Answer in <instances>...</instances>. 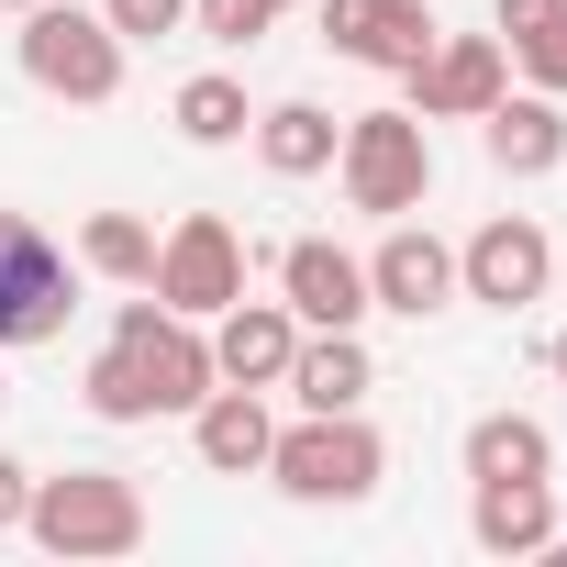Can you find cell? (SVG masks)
<instances>
[{"mask_svg": "<svg viewBox=\"0 0 567 567\" xmlns=\"http://www.w3.org/2000/svg\"><path fill=\"white\" fill-rule=\"evenodd\" d=\"M23 534H34L45 556H134V545H145V489H134L123 467H68V478H34Z\"/></svg>", "mask_w": 567, "mask_h": 567, "instance_id": "cell-1", "label": "cell"}, {"mask_svg": "<svg viewBox=\"0 0 567 567\" xmlns=\"http://www.w3.org/2000/svg\"><path fill=\"white\" fill-rule=\"evenodd\" d=\"M267 478L290 489V501H368L379 478H390V445H379V423L368 412H301V423H278V445H267Z\"/></svg>", "mask_w": 567, "mask_h": 567, "instance_id": "cell-2", "label": "cell"}, {"mask_svg": "<svg viewBox=\"0 0 567 567\" xmlns=\"http://www.w3.org/2000/svg\"><path fill=\"white\" fill-rule=\"evenodd\" d=\"M68 312H79V267L56 256V234L23 223V212H0V357L12 346H56Z\"/></svg>", "mask_w": 567, "mask_h": 567, "instance_id": "cell-3", "label": "cell"}, {"mask_svg": "<svg viewBox=\"0 0 567 567\" xmlns=\"http://www.w3.org/2000/svg\"><path fill=\"white\" fill-rule=\"evenodd\" d=\"M23 79L45 101H112L123 90V34L79 0H34L23 12Z\"/></svg>", "mask_w": 567, "mask_h": 567, "instance_id": "cell-4", "label": "cell"}, {"mask_svg": "<svg viewBox=\"0 0 567 567\" xmlns=\"http://www.w3.org/2000/svg\"><path fill=\"white\" fill-rule=\"evenodd\" d=\"M334 167H346V200H357V212H379V223L423 212V189H434L423 112H357V123H346V145H334Z\"/></svg>", "mask_w": 567, "mask_h": 567, "instance_id": "cell-5", "label": "cell"}, {"mask_svg": "<svg viewBox=\"0 0 567 567\" xmlns=\"http://www.w3.org/2000/svg\"><path fill=\"white\" fill-rule=\"evenodd\" d=\"M145 290H156L167 312L212 323V312L245 290V245H234V223H223V212H189V223L156 245V278H145Z\"/></svg>", "mask_w": 567, "mask_h": 567, "instance_id": "cell-6", "label": "cell"}, {"mask_svg": "<svg viewBox=\"0 0 567 567\" xmlns=\"http://www.w3.org/2000/svg\"><path fill=\"white\" fill-rule=\"evenodd\" d=\"M401 79H412V112L423 123H478L512 90V45L501 34H434L423 68H401Z\"/></svg>", "mask_w": 567, "mask_h": 567, "instance_id": "cell-7", "label": "cell"}, {"mask_svg": "<svg viewBox=\"0 0 567 567\" xmlns=\"http://www.w3.org/2000/svg\"><path fill=\"white\" fill-rule=\"evenodd\" d=\"M112 346H134V368H145L156 412H200V390H212V334H200L189 312H167V301H123Z\"/></svg>", "mask_w": 567, "mask_h": 567, "instance_id": "cell-8", "label": "cell"}, {"mask_svg": "<svg viewBox=\"0 0 567 567\" xmlns=\"http://www.w3.org/2000/svg\"><path fill=\"white\" fill-rule=\"evenodd\" d=\"M278 301L301 312V334H357L379 301H368V256L301 234V245H278Z\"/></svg>", "mask_w": 567, "mask_h": 567, "instance_id": "cell-9", "label": "cell"}, {"mask_svg": "<svg viewBox=\"0 0 567 567\" xmlns=\"http://www.w3.org/2000/svg\"><path fill=\"white\" fill-rule=\"evenodd\" d=\"M545 278H556V245H545V223H523V212H501V223H478V234L456 245V290H467V301L523 312V301H545Z\"/></svg>", "mask_w": 567, "mask_h": 567, "instance_id": "cell-10", "label": "cell"}, {"mask_svg": "<svg viewBox=\"0 0 567 567\" xmlns=\"http://www.w3.org/2000/svg\"><path fill=\"white\" fill-rule=\"evenodd\" d=\"M323 45L346 56V68H423V45H434V12L423 0H323Z\"/></svg>", "mask_w": 567, "mask_h": 567, "instance_id": "cell-11", "label": "cell"}, {"mask_svg": "<svg viewBox=\"0 0 567 567\" xmlns=\"http://www.w3.org/2000/svg\"><path fill=\"white\" fill-rule=\"evenodd\" d=\"M368 301H379V312H401V323L445 312V301H456V245H445V234H423V223H390V245L368 256Z\"/></svg>", "mask_w": 567, "mask_h": 567, "instance_id": "cell-12", "label": "cell"}, {"mask_svg": "<svg viewBox=\"0 0 567 567\" xmlns=\"http://www.w3.org/2000/svg\"><path fill=\"white\" fill-rule=\"evenodd\" d=\"M223 334H212V379H234V390H278V379H290V346H301V312L290 301H223L212 312Z\"/></svg>", "mask_w": 567, "mask_h": 567, "instance_id": "cell-13", "label": "cell"}, {"mask_svg": "<svg viewBox=\"0 0 567 567\" xmlns=\"http://www.w3.org/2000/svg\"><path fill=\"white\" fill-rule=\"evenodd\" d=\"M189 445H200V467H212V478H267V445H278L267 390L212 379V390H200V412H189Z\"/></svg>", "mask_w": 567, "mask_h": 567, "instance_id": "cell-14", "label": "cell"}, {"mask_svg": "<svg viewBox=\"0 0 567 567\" xmlns=\"http://www.w3.org/2000/svg\"><path fill=\"white\" fill-rule=\"evenodd\" d=\"M478 123H489V167H501V178H556V167H567V112H556V90H501Z\"/></svg>", "mask_w": 567, "mask_h": 567, "instance_id": "cell-15", "label": "cell"}, {"mask_svg": "<svg viewBox=\"0 0 567 567\" xmlns=\"http://www.w3.org/2000/svg\"><path fill=\"white\" fill-rule=\"evenodd\" d=\"M467 534H478V556H545V545L567 534V523H556V478H478Z\"/></svg>", "mask_w": 567, "mask_h": 567, "instance_id": "cell-16", "label": "cell"}, {"mask_svg": "<svg viewBox=\"0 0 567 567\" xmlns=\"http://www.w3.org/2000/svg\"><path fill=\"white\" fill-rule=\"evenodd\" d=\"M278 390H290L301 412H357V401L379 390V368H368V346H357V334H301V346H290V379H278Z\"/></svg>", "mask_w": 567, "mask_h": 567, "instance_id": "cell-17", "label": "cell"}, {"mask_svg": "<svg viewBox=\"0 0 567 567\" xmlns=\"http://www.w3.org/2000/svg\"><path fill=\"white\" fill-rule=\"evenodd\" d=\"M245 134H256L267 178H323V167H334V145H346V123H334L323 101H278V112H256Z\"/></svg>", "mask_w": 567, "mask_h": 567, "instance_id": "cell-18", "label": "cell"}, {"mask_svg": "<svg viewBox=\"0 0 567 567\" xmlns=\"http://www.w3.org/2000/svg\"><path fill=\"white\" fill-rule=\"evenodd\" d=\"M467 478H556V434L534 412H478L467 423Z\"/></svg>", "mask_w": 567, "mask_h": 567, "instance_id": "cell-19", "label": "cell"}, {"mask_svg": "<svg viewBox=\"0 0 567 567\" xmlns=\"http://www.w3.org/2000/svg\"><path fill=\"white\" fill-rule=\"evenodd\" d=\"M501 45H512V68L534 90L567 101V0H501Z\"/></svg>", "mask_w": 567, "mask_h": 567, "instance_id": "cell-20", "label": "cell"}, {"mask_svg": "<svg viewBox=\"0 0 567 567\" xmlns=\"http://www.w3.org/2000/svg\"><path fill=\"white\" fill-rule=\"evenodd\" d=\"M79 267L145 290V278H156V223H145V212H90V223H79Z\"/></svg>", "mask_w": 567, "mask_h": 567, "instance_id": "cell-21", "label": "cell"}, {"mask_svg": "<svg viewBox=\"0 0 567 567\" xmlns=\"http://www.w3.org/2000/svg\"><path fill=\"white\" fill-rule=\"evenodd\" d=\"M167 112H178V134H189V145H234V134L256 123V112H245V79H178V101H167Z\"/></svg>", "mask_w": 567, "mask_h": 567, "instance_id": "cell-22", "label": "cell"}, {"mask_svg": "<svg viewBox=\"0 0 567 567\" xmlns=\"http://www.w3.org/2000/svg\"><path fill=\"white\" fill-rule=\"evenodd\" d=\"M79 390H90V412H101V423H156V390H145V368H134V346H101Z\"/></svg>", "mask_w": 567, "mask_h": 567, "instance_id": "cell-23", "label": "cell"}, {"mask_svg": "<svg viewBox=\"0 0 567 567\" xmlns=\"http://www.w3.org/2000/svg\"><path fill=\"white\" fill-rule=\"evenodd\" d=\"M278 12H290V0H189V23L212 45H256V34H278Z\"/></svg>", "mask_w": 567, "mask_h": 567, "instance_id": "cell-24", "label": "cell"}, {"mask_svg": "<svg viewBox=\"0 0 567 567\" xmlns=\"http://www.w3.org/2000/svg\"><path fill=\"white\" fill-rule=\"evenodd\" d=\"M101 23H112L123 45H156V34H178V23H189V0H101Z\"/></svg>", "mask_w": 567, "mask_h": 567, "instance_id": "cell-25", "label": "cell"}, {"mask_svg": "<svg viewBox=\"0 0 567 567\" xmlns=\"http://www.w3.org/2000/svg\"><path fill=\"white\" fill-rule=\"evenodd\" d=\"M23 501H34V467H12V456H0V534L23 523Z\"/></svg>", "mask_w": 567, "mask_h": 567, "instance_id": "cell-26", "label": "cell"}, {"mask_svg": "<svg viewBox=\"0 0 567 567\" xmlns=\"http://www.w3.org/2000/svg\"><path fill=\"white\" fill-rule=\"evenodd\" d=\"M545 368H556V379H567V334H556V346H545Z\"/></svg>", "mask_w": 567, "mask_h": 567, "instance_id": "cell-27", "label": "cell"}, {"mask_svg": "<svg viewBox=\"0 0 567 567\" xmlns=\"http://www.w3.org/2000/svg\"><path fill=\"white\" fill-rule=\"evenodd\" d=\"M0 12H34V0H0Z\"/></svg>", "mask_w": 567, "mask_h": 567, "instance_id": "cell-28", "label": "cell"}, {"mask_svg": "<svg viewBox=\"0 0 567 567\" xmlns=\"http://www.w3.org/2000/svg\"><path fill=\"white\" fill-rule=\"evenodd\" d=\"M0 401H12V390H0Z\"/></svg>", "mask_w": 567, "mask_h": 567, "instance_id": "cell-29", "label": "cell"}]
</instances>
